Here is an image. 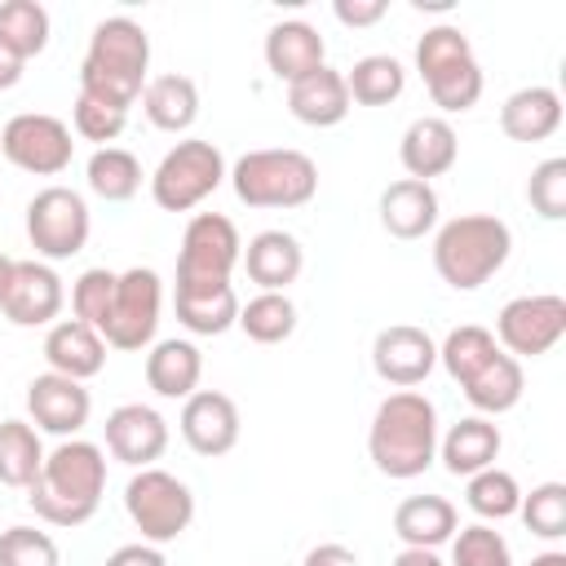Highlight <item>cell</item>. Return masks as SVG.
<instances>
[{"mask_svg":"<svg viewBox=\"0 0 566 566\" xmlns=\"http://www.w3.org/2000/svg\"><path fill=\"white\" fill-rule=\"evenodd\" d=\"M106 491V451L84 438H62L53 451H44V464L35 482L27 486V504L49 526H84Z\"/></svg>","mask_w":566,"mask_h":566,"instance_id":"1","label":"cell"},{"mask_svg":"<svg viewBox=\"0 0 566 566\" xmlns=\"http://www.w3.org/2000/svg\"><path fill=\"white\" fill-rule=\"evenodd\" d=\"M367 455L394 482L420 478L438 460V407L420 389H394L380 398L367 429Z\"/></svg>","mask_w":566,"mask_h":566,"instance_id":"2","label":"cell"},{"mask_svg":"<svg viewBox=\"0 0 566 566\" xmlns=\"http://www.w3.org/2000/svg\"><path fill=\"white\" fill-rule=\"evenodd\" d=\"M146 71H150L146 27L115 13V18H102L88 35V53L80 62V93L128 111L146 88Z\"/></svg>","mask_w":566,"mask_h":566,"instance_id":"3","label":"cell"},{"mask_svg":"<svg viewBox=\"0 0 566 566\" xmlns=\"http://www.w3.org/2000/svg\"><path fill=\"white\" fill-rule=\"evenodd\" d=\"M513 252L509 221L491 212H460L433 230V270L455 292H478L491 283Z\"/></svg>","mask_w":566,"mask_h":566,"instance_id":"4","label":"cell"},{"mask_svg":"<svg viewBox=\"0 0 566 566\" xmlns=\"http://www.w3.org/2000/svg\"><path fill=\"white\" fill-rule=\"evenodd\" d=\"M226 177L234 186V199L248 208H305L318 195V164L292 146L248 150Z\"/></svg>","mask_w":566,"mask_h":566,"instance_id":"5","label":"cell"},{"mask_svg":"<svg viewBox=\"0 0 566 566\" xmlns=\"http://www.w3.org/2000/svg\"><path fill=\"white\" fill-rule=\"evenodd\" d=\"M416 71H420L433 106L442 111V119L473 111L482 97V66L473 57V44L451 22L424 27V35L416 40Z\"/></svg>","mask_w":566,"mask_h":566,"instance_id":"6","label":"cell"},{"mask_svg":"<svg viewBox=\"0 0 566 566\" xmlns=\"http://www.w3.org/2000/svg\"><path fill=\"white\" fill-rule=\"evenodd\" d=\"M124 513L146 544H172L195 522V491L168 469H137L124 486Z\"/></svg>","mask_w":566,"mask_h":566,"instance_id":"7","label":"cell"},{"mask_svg":"<svg viewBox=\"0 0 566 566\" xmlns=\"http://www.w3.org/2000/svg\"><path fill=\"white\" fill-rule=\"evenodd\" d=\"M226 155L203 137H181L150 172V199L164 212H190L199 208L221 181H226Z\"/></svg>","mask_w":566,"mask_h":566,"instance_id":"8","label":"cell"},{"mask_svg":"<svg viewBox=\"0 0 566 566\" xmlns=\"http://www.w3.org/2000/svg\"><path fill=\"white\" fill-rule=\"evenodd\" d=\"M239 256H243V239H239L234 221L221 212H195L181 234L172 287H226Z\"/></svg>","mask_w":566,"mask_h":566,"instance_id":"9","label":"cell"},{"mask_svg":"<svg viewBox=\"0 0 566 566\" xmlns=\"http://www.w3.org/2000/svg\"><path fill=\"white\" fill-rule=\"evenodd\" d=\"M93 230L88 203L71 186H44L27 203V239L40 261H71L84 252Z\"/></svg>","mask_w":566,"mask_h":566,"instance_id":"10","label":"cell"},{"mask_svg":"<svg viewBox=\"0 0 566 566\" xmlns=\"http://www.w3.org/2000/svg\"><path fill=\"white\" fill-rule=\"evenodd\" d=\"M159 310H164V279H159L150 265L124 270V274L115 279V301H111V314H106V323H102L106 349L137 354V349L155 345Z\"/></svg>","mask_w":566,"mask_h":566,"instance_id":"11","label":"cell"},{"mask_svg":"<svg viewBox=\"0 0 566 566\" xmlns=\"http://www.w3.org/2000/svg\"><path fill=\"white\" fill-rule=\"evenodd\" d=\"M0 155L31 177H57L71 168L75 142H71V124H62L57 115L44 111H22L0 128Z\"/></svg>","mask_w":566,"mask_h":566,"instance_id":"12","label":"cell"},{"mask_svg":"<svg viewBox=\"0 0 566 566\" xmlns=\"http://www.w3.org/2000/svg\"><path fill=\"white\" fill-rule=\"evenodd\" d=\"M495 345L504 354L522 358H539L548 354L562 336H566V301L557 292H531V296H513L504 301V310L495 314Z\"/></svg>","mask_w":566,"mask_h":566,"instance_id":"13","label":"cell"},{"mask_svg":"<svg viewBox=\"0 0 566 566\" xmlns=\"http://www.w3.org/2000/svg\"><path fill=\"white\" fill-rule=\"evenodd\" d=\"M438 367V340L416 323H389L371 340V371L394 389H416Z\"/></svg>","mask_w":566,"mask_h":566,"instance_id":"14","label":"cell"},{"mask_svg":"<svg viewBox=\"0 0 566 566\" xmlns=\"http://www.w3.org/2000/svg\"><path fill=\"white\" fill-rule=\"evenodd\" d=\"M27 416L40 433L53 438H80V429L93 416V394L84 389V380L57 376V371H40L27 385Z\"/></svg>","mask_w":566,"mask_h":566,"instance_id":"15","label":"cell"},{"mask_svg":"<svg viewBox=\"0 0 566 566\" xmlns=\"http://www.w3.org/2000/svg\"><path fill=\"white\" fill-rule=\"evenodd\" d=\"M177 429H181V438H186V447L195 455L217 460V455L234 451V442H239V407L221 389H195L181 402Z\"/></svg>","mask_w":566,"mask_h":566,"instance_id":"16","label":"cell"},{"mask_svg":"<svg viewBox=\"0 0 566 566\" xmlns=\"http://www.w3.org/2000/svg\"><path fill=\"white\" fill-rule=\"evenodd\" d=\"M66 305V287L57 279V270L49 261H18L13 265V283H9V296H4V318L13 327H53L57 314Z\"/></svg>","mask_w":566,"mask_h":566,"instance_id":"17","label":"cell"},{"mask_svg":"<svg viewBox=\"0 0 566 566\" xmlns=\"http://www.w3.org/2000/svg\"><path fill=\"white\" fill-rule=\"evenodd\" d=\"M106 451L128 469H150L168 451V420L146 402H119L106 416Z\"/></svg>","mask_w":566,"mask_h":566,"instance_id":"18","label":"cell"},{"mask_svg":"<svg viewBox=\"0 0 566 566\" xmlns=\"http://www.w3.org/2000/svg\"><path fill=\"white\" fill-rule=\"evenodd\" d=\"M398 159H402L407 177H416V181L433 186V177H447L460 159V137H455L451 119H442V115L411 119L402 142H398Z\"/></svg>","mask_w":566,"mask_h":566,"instance_id":"19","label":"cell"},{"mask_svg":"<svg viewBox=\"0 0 566 566\" xmlns=\"http://www.w3.org/2000/svg\"><path fill=\"white\" fill-rule=\"evenodd\" d=\"M265 66L274 80L283 84H296L305 80L310 71L327 66V44L318 35V27H310L305 18H287V22H274L265 31Z\"/></svg>","mask_w":566,"mask_h":566,"instance_id":"20","label":"cell"},{"mask_svg":"<svg viewBox=\"0 0 566 566\" xmlns=\"http://www.w3.org/2000/svg\"><path fill=\"white\" fill-rule=\"evenodd\" d=\"M438 208H442L438 190L429 181H416V177L389 181L380 190V226H385V234H394L402 243H416L429 230H438Z\"/></svg>","mask_w":566,"mask_h":566,"instance_id":"21","label":"cell"},{"mask_svg":"<svg viewBox=\"0 0 566 566\" xmlns=\"http://www.w3.org/2000/svg\"><path fill=\"white\" fill-rule=\"evenodd\" d=\"M243 270L261 292H287L305 270V248L287 230H261L243 243Z\"/></svg>","mask_w":566,"mask_h":566,"instance_id":"22","label":"cell"},{"mask_svg":"<svg viewBox=\"0 0 566 566\" xmlns=\"http://www.w3.org/2000/svg\"><path fill=\"white\" fill-rule=\"evenodd\" d=\"M44 363L49 371L57 376H71V380H93L102 367H106V340L97 327L80 323V318H57L49 332H44Z\"/></svg>","mask_w":566,"mask_h":566,"instance_id":"23","label":"cell"},{"mask_svg":"<svg viewBox=\"0 0 566 566\" xmlns=\"http://www.w3.org/2000/svg\"><path fill=\"white\" fill-rule=\"evenodd\" d=\"M500 424L486 416H464L455 420L447 433H438V460L451 478H473L482 469H491L500 460Z\"/></svg>","mask_w":566,"mask_h":566,"instance_id":"24","label":"cell"},{"mask_svg":"<svg viewBox=\"0 0 566 566\" xmlns=\"http://www.w3.org/2000/svg\"><path fill=\"white\" fill-rule=\"evenodd\" d=\"M349 88H345V71L336 66H318L305 80L287 84V111L292 119L310 124V128H332L349 115Z\"/></svg>","mask_w":566,"mask_h":566,"instance_id":"25","label":"cell"},{"mask_svg":"<svg viewBox=\"0 0 566 566\" xmlns=\"http://www.w3.org/2000/svg\"><path fill=\"white\" fill-rule=\"evenodd\" d=\"M199 376H203V354H199L195 340L168 336V340H155L150 345V354H146V385L159 398L186 402L199 389Z\"/></svg>","mask_w":566,"mask_h":566,"instance_id":"26","label":"cell"},{"mask_svg":"<svg viewBox=\"0 0 566 566\" xmlns=\"http://www.w3.org/2000/svg\"><path fill=\"white\" fill-rule=\"evenodd\" d=\"M460 531V513L447 495H407L394 509V535L402 539V548H442L451 544V535Z\"/></svg>","mask_w":566,"mask_h":566,"instance_id":"27","label":"cell"},{"mask_svg":"<svg viewBox=\"0 0 566 566\" xmlns=\"http://www.w3.org/2000/svg\"><path fill=\"white\" fill-rule=\"evenodd\" d=\"M500 128L513 142H548L562 128V93L548 84H526L504 97Z\"/></svg>","mask_w":566,"mask_h":566,"instance_id":"28","label":"cell"},{"mask_svg":"<svg viewBox=\"0 0 566 566\" xmlns=\"http://www.w3.org/2000/svg\"><path fill=\"white\" fill-rule=\"evenodd\" d=\"M142 111L159 133H186L199 119V84L190 75H155L142 88Z\"/></svg>","mask_w":566,"mask_h":566,"instance_id":"29","label":"cell"},{"mask_svg":"<svg viewBox=\"0 0 566 566\" xmlns=\"http://www.w3.org/2000/svg\"><path fill=\"white\" fill-rule=\"evenodd\" d=\"M464 398H469V407L478 411V416H504V411H513L517 402H522V389H526V376H522V363L513 358V354H495L482 371H473L464 385Z\"/></svg>","mask_w":566,"mask_h":566,"instance_id":"30","label":"cell"},{"mask_svg":"<svg viewBox=\"0 0 566 566\" xmlns=\"http://www.w3.org/2000/svg\"><path fill=\"white\" fill-rule=\"evenodd\" d=\"M172 310L190 336H221L239 318V296H234V283H226V287H172Z\"/></svg>","mask_w":566,"mask_h":566,"instance_id":"31","label":"cell"},{"mask_svg":"<svg viewBox=\"0 0 566 566\" xmlns=\"http://www.w3.org/2000/svg\"><path fill=\"white\" fill-rule=\"evenodd\" d=\"M345 88H349V102L358 106H389L407 88V66L389 53H367L345 71Z\"/></svg>","mask_w":566,"mask_h":566,"instance_id":"32","label":"cell"},{"mask_svg":"<svg viewBox=\"0 0 566 566\" xmlns=\"http://www.w3.org/2000/svg\"><path fill=\"white\" fill-rule=\"evenodd\" d=\"M40 464H44L40 429L31 420H18V416L0 420V482L27 491L40 473Z\"/></svg>","mask_w":566,"mask_h":566,"instance_id":"33","label":"cell"},{"mask_svg":"<svg viewBox=\"0 0 566 566\" xmlns=\"http://www.w3.org/2000/svg\"><path fill=\"white\" fill-rule=\"evenodd\" d=\"M84 177H88V190H93L97 199H106V203H128V199L142 190V164H137V155L124 150V146H102V150H93Z\"/></svg>","mask_w":566,"mask_h":566,"instance_id":"34","label":"cell"},{"mask_svg":"<svg viewBox=\"0 0 566 566\" xmlns=\"http://www.w3.org/2000/svg\"><path fill=\"white\" fill-rule=\"evenodd\" d=\"M234 327H243V336L256 345H283L296 332V305L287 292H256L248 305H239Z\"/></svg>","mask_w":566,"mask_h":566,"instance_id":"35","label":"cell"},{"mask_svg":"<svg viewBox=\"0 0 566 566\" xmlns=\"http://www.w3.org/2000/svg\"><path fill=\"white\" fill-rule=\"evenodd\" d=\"M495 354H500L495 336H491L486 327H478V323H460V327H451L447 340L438 345V363L447 367V376H451L455 385H464L473 371H482Z\"/></svg>","mask_w":566,"mask_h":566,"instance_id":"36","label":"cell"},{"mask_svg":"<svg viewBox=\"0 0 566 566\" xmlns=\"http://www.w3.org/2000/svg\"><path fill=\"white\" fill-rule=\"evenodd\" d=\"M464 504L482 517V522H504V517H517V504H522V486L509 469L491 464L473 478H464Z\"/></svg>","mask_w":566,"mask_h":566,"instance_id":"37","label":"cell"},{"mask_svg":"<svg viewBox=\"0 0 566 566\" xmlns=\"http://www.w3.org/2000/svg\"><path fill=\"white\" fill-rule=\"evenodd\" d=\"M0 40L18 57H35L49 49V9L35 0H4L0 4Z\"/></svg>","mask_w":566,"mask_h":566,"instance_id":"38","label":"cell"},{"mask_svg":"<svg viewBox=\"0 0 566 566\" xmlns=\"http://www.w3.org/2000/svg\"><path fill=\"white\" fill-rule=\"evenodd\" d=\"M517 517L526 522L531 535L539 539H562L566 535V482H539L522 491Z\"/></svg>","mask_w":566,"mask_h":566,"instance_id":"39","label":"cell"},{"mask_svg":"<svg viewBox=\"0 0 566 566\" xmlns=\"http://www.w3.org/2000/svg\"><path fill=\"white\" fill-rule=\"evenodd\" d=\"M447 566H513V548L491 522H473V526H460L451 535V562Z\"/></svg>","mask_w":566,"mask_h":566,"instance_id":"40","label":"cell"},{"mask_svg":"<svg viewBox=\"0 0 566 566\" xmlns=\"http://www.w3.org/2000/svg\"><path fill=\"white\" fill-rule=\"evenodd\" d=\"M71 124H75V137L97 142V150H102V146H111V142H115V137L128 128V111H124V106H111V102H102V97L75 93Z\"/></svg>","mask_w":566,"mask_h":566,"instance_id":"41","label":"cell"},{"mask_svg":"<svg viewBox=\"0 0 566 566\" xmlns=\"http://www.w3.org/2000/svg\"><path fill=\"white\" fill-rule=\"evenodd\" d=\"M115 279H119L115 270L93 265V270H84V274L71 283V310H75L80 323H88V327L102 332V323H106V314H111V301H115Z\"/></svg>","mask_w":566,"mask_h":566,"instance_id":"42","label":"cell"},{"mask_svg":"<svg viewBox=\"0 0 566 566\" xmlns=\"http://www.w3.org/2000/svg\"><path fill=\"white\" fill-rule=\"evenodd\" d=\"M0 566H62V553L49 531L9 526L0 531Z\"/></svg>","mask_w":566,"mask_h":566,"instance_id":"43","label":"cell"},{"mask_svg":"<svg viewBox=\"0 0 566 566\" xmlns=\"http://www.w3.org/2000/svg\"><path fill=\"white\" fill-rule=\"evenodd\" d=\"M526 203H531L544 221H562V217H566V159H562V155H553V159H544V164L531 168Z\"/></svg>","mask_w":566,"mask_h":566,"instance_id":"44","label":"cell"},{"mask_svg":"<svg viewBox=\"0 0 566 566\" xmlns=\"http://www.w3.org/2000/svg\"><path fill=\"white\" fill-rule=\"evenodd\" d=\"M332 13L340 27H376L389 13V0H336Z\"/></svg>","mask_w":566,"mask_h":566,"instance_id":"45","label":"cell"},{"mask_svg":"<svg viewBox=\"0 0 566 566\" xmlns=\"http://www.w3.org/2000/svg\"><path fill=\"white\" fill-rule=\"evenodd\" d=\"M102 566H168V557H164V548H155V544H119Z\"/></svg>","mask_w":566,"mask_h":566,"instance_id":"46","label":"cell"},{"mask_svg":"<svg viewBox=\"0 0 566 566\" xmlns=\"http://www.w3.org/2000/svg\"><path fill=\"white\" fill-rule=\"evenodd\" d=\"M301 566H363V562H358V553L345 548V544H314Z\"/></svg>","mask_w":566,"mask_h":566,"instance_id":"47","label":"cell"},{"mask_svg":"<svg viewBox=\"0 0 566 566\" xmlns=\"http://www.w3.org/2000/svg\"><path fill=\"white\" fill-rule=\"evenodd\" d=\"M22 71H27V57H18V53L0 40V93H4V88H13V84L22 80Z\"/></svg>","mask_w":566,"mask_h":566,"instance_id":"48","label":"cell"},{"mask_svg":"<svg viewBox=\"0 0 566 566\" xmlns=\"http://www.w3.org/2000/svg\"><path fill=\"white\" fill-rule=\"evenodd\" d=\"M389 566H447V562H442L433 548H402Z\"/></svg>","mask_w":566,"mask_h":566,"instance_id":"49","label":"cell"},{"mask_svg":"<svg viewBox=\"0 0 566 566\" xmlns=\"http://www.w3.org/2000/svg\"><path fill=\"white\" fill-rule=\"evenodd\" d=\"M13 265H18V261L0 252V305H4V296H9V283H13Z\"/></svg>","mask_w":566,"mask_h":566,"instance_id":"50","label":"cell"},{"mask_svg":"<svg viewBox=\"0 0 566 566\" xmlns=\"http://www.w3.org/2000/svg\"><path fill=\"white\" fill-rule=\"evenodd\" d=\"M531 566H566V553L562 548H548V553H535Z\"/></svg>","mask_w":566,"mask_h":566,"instance_id":"51","label":"cell"}]
</instances>
